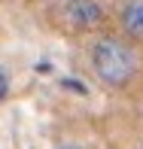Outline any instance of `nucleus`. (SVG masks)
Here are the masks:
<instances>
[{
  "mask_svg": "<svg viewBox=\"0 0 143 149\" xmlns=\"http://www.w3.org/2000/svg\"><path fill=\"white\" fill-rule=\"evenodd\" d=\"M91 70L107 88H125L137 73V55L116 37H100L91 46Z\"/></svg>",
  "mask_w": 143,
  "mask_h": 149,
  "instance_id": "1",
  "label": "nucleus"
},
{
  "mask_svg": "<svg viewBox=\"0 0 143 149\" xmlns=\"http://www.w3.org/2000/svg\"><path fill=\"white\" fill-rule=\"evenodd\" d=\"M6 94H9V76H6V70L0 67V104L6 100Z\"/></svg>",
  "mask_w": 143,
  "mask_h": 149,
  "instance_id": "4",
  "label": "nucleus"
},
{
  "mask_svg": "<svg viewBox=\"0 0 143 149\" xmlns=\"http://www.w3.org/2000/svg\"><path fill=\"white\" fill-rule=\"evenodd\" d=\"M64 18L76 31H88V28H98L104 22V9H100L98 0H67Z\"/></svg>",
  "mask_w": 143,
  "mask_h": 149,
  "instance_id": "2",
  "label": "nucleus"
},
{
  "mask_svg": "<svg viewBox=\"0 0 143 149\" xmlns=\"http://www.w3.org/2000/svg\"><path fill=\"white\" fill-rule=\"evenodd\" d=\"M61 85H64V88H73L76 94H85V85L76 82V79H61Z\"/></svg>",
  "mask_w": 143,
  "mask_h": 149,
  "instance_id": "5",
  "label": "nucleus"
},
{
  "mask_svg": "<svg viewBox=\"0 0 143 149\" xmlns=\"http://www.w3.org/2000/svg\"><path fill=\"white\" fill-rule=\"evenodd\" d=\"M119 22H122L128 37L140 40L143 37V0H125L122 12H119Z\"/></svg>",
  "mask_w": 143,
  "mask_h": 149,
  "instance_id": "3",
  "label": "nucleus"
}]
</instances>
